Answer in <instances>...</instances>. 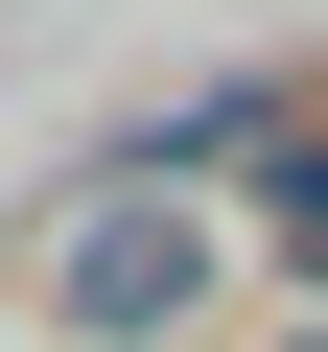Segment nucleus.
<instances>
[{
    "instance_id": "nucleus-1",
    "label": "nucleus",
    "mask_w": 328,
    "mask_h": 352,
    "mask_svg": "<svg viewBox=\"0 0 328 352\" xmlns=\"http://www.w3.org/2000/svg\"><path fill=\"white\" fill-rule=\"evenodd\" d=\"M164 305H188V212H94V235H71V329H94V352H141Z\"/></svg>"
},
{
    "instance_id": "nucleus-2",
    "label": "nucleus",
    "mask_w": 328,
    "mask_h": 352,
    "mask_svg": "<svg viewBox=\"0 0 328 352\" xmlns=\"http://www.w3.org/2000/svg\"><path fill=\"white\" fill-rule=\"evenodd\" d=\"M281 235H305V282H328V164H281Z\"/></svg>"
},
{
    "instance_id": "nucleus-3",
    "label": "nucleus",
    "mask_w": 328,
    "mask_h": 352,
    "mask_svg": "<svg viewBox=\"0 0 328 352\" xmlns=\"http://www.w3.org/2000/svg\"><path fill=\"white\" fill-rule=\"evenodd\" d=\"M281 352H328V329H281Z\"/></svg>"
}]
</instances>
